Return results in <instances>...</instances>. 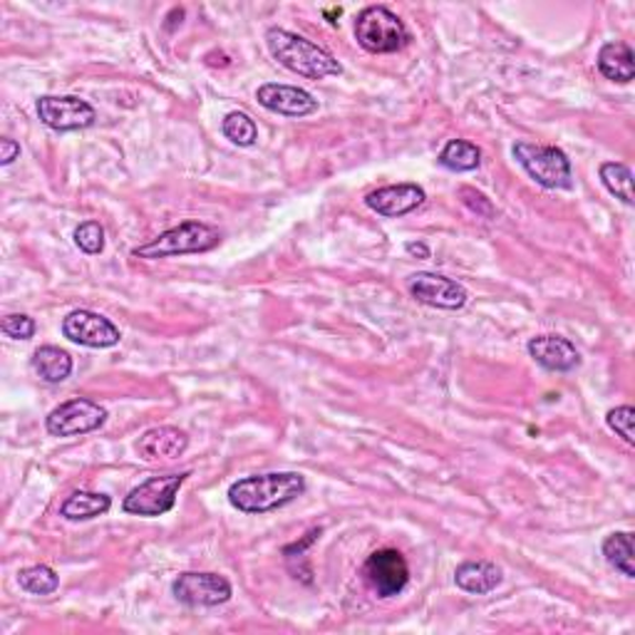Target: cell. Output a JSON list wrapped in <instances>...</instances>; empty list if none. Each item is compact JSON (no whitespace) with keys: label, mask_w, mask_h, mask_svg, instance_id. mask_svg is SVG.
I'll use <instances>...</instances> for the list:
<instances>
[{"label":"cell","mask_w":635,"mask_h":635,"mask_svg":"<svg viewBox=\"0 0 635 635\" xmlns=\"http://www.w3.org/2000/svg\"><path fill=\"white\" fill-rule=\"evenodd\" d=\"M305 495V477L299 472H269L233 481L229 501L243 514H269Z\"/></svg>","instance_id":"cell-1"},{"label":"cell","mask_w":635,"mask_h":635,"mask_svg":"<svg viewBox=\"0 0 635 635\" xmlns=\"http://www.w3.org/2000/svg\"><path fill=\"white\" fill-rule=\"evenodd\" d=\"M266 45H269V53L279 60V65L301 77L325 80L343 73V65L325 48L285 28H271L266 33Z\"/></svg>","instance_id":"cell-2"},{"label":"cell","mask_w":635,"mask_h":635,"mask_svg":"<svg viewBox=\"0 0 635 635\" xmlns=\"http://www.w3.org/2000/svg\"><path fill=\"white\" fill-rule=\"evenodd\" d=\"M221 243V231L209 227L204 221H184L179 227L159 233L157 239L149 243L137 246L132 256L147 261L169 259V256H184V253H207L214 251Z\"/></svg>","instance_id":"cell-3"},{"label":"cell","mask_w":635,"mask_h":635,"mask_svg":"<svg viewBox=\"0 0 635 635\" xmlns=\"http://www.w3.org/2000/svg\"><path fill=\"white\" fill-rule=\"evenodd\" d=\"M355 40L367 53L387 55L409 43V30L387 6H371L355 20Z\"/></svg>","instance_id":"cell-4"},{"label":"cell","mask_w":635,"mask_h":635,"mask_svg":"<svg viewBox=\"0 0 635 635\" xmlns=\"http://www.w3.org/2000/svg\"><path fill=\"white\" fill-rule=\"evenodd\" d=\"M514 157L524 171L544 189H571L573 174L566 152L549 145H534V142H517Z\"/></svg>","instance_id":"cell-5"},{"label":"cell","mask_w":635,"mask_h":635,"mask_svg":"<svg viewBox=\"0 0 635 635\" xmlns=\"http://www.w3.org/2000/svg\"><path fill=\"white\" fill-rule=\"evenodd\" d=\"M187 477L189 472H179L142 481V485L132 489L125 501H122V509H125V514L135 517H164L177 504V495Z\"/></svg>","instance_id":"cell-6"},{"label":"cell","mask_w":635,"mask_h":635,"mask_svg":"<svg viewBox=\"0 0 635 635\" xmlns=\"http://www.w3.org/2000/svg\"><path fill=\"white\" fill-rule=\"evenodd\" d=\"M107 423V409L92 403L87 397H73L67 403L58 405L53 413L48 415L45 427L53 437H77L95 433Z\"/></svg>","instance_id":"cell-7"},{"label":"cell","mask_w":635,"mask_h":635,"mask_svg":"<svg viewBox=\"0 0 635 635\" xmlns=\"http://www.w3.org/2000/svg\"><path fill=\"white\" fill-rule=\"evenodd\" d=\"M407 291L417 303L439 311H462L469 303V293L462 283L447 279L443 273L419 271L407 279Z\"/></svg>","instance_id":"cell-8"},{"label":"cell","mask_w":635,"mask_h":635,"mask_svg":"<svg viewBox=\"0 0 635 635\" xmlns=\"http://www.w3.org/2000/svg\"><path fill=\"white\" fill-rule=\"evenodd\" d=\"M174 598L184 606H221V603L231 601V583L219 576V573H207V571H187L171 583Z\"/></svg>","instance_id":"cell-9"},{"label":"cell","mask_w":635,"mask_h":635,"mask_svg":"<svg viewBox=\"0 0 635 635\" xmlns=\"http://www.w3.org/2000/svg\"><path fill=\"white\" fill-rule=\"evenodd\" d=\"M38 117L45 127L55 132H75V129H87L95 125L97 112L90 102L80 100L75 95H43L38 100Z\"/></svg>","instance_id":"cell-10"},{"label":"cell","mask_w":635,"mask_h":635,"mask_svg":"<svg viewBox=\"0 0 635 635\" xmlns=\"http://www.w3.org/2000/svg\"><path fill=\"white\" fill-rule=\"evenodd\" d=\"M363 576L377 596L393 598L405 591L409 581V566L397 549H381L365 561Z\"/></svg>","instance_id":"cell-11"},{"label":"cell","mask_w":635,"mask_h":635,"mask_svg":"<svg viewBox=\"0 0 635 635\" xmlns=\"http://www.w3.org/2000/svg\"><path fill=\"white\" fill-rule=\"evenodd\" d=\"M63 335L67 341L85 347H115L122 335L119 327L110 321V318L100 315L95 311H73L63 321Z\"/></svg>","instance_id":"cell-12"},{"label":"cell","mask_w":635,"mask_h":635,"mask_svg":"<svg viewBox=\"0 0 635 635\" xmlns=\"http://www.w3.org/2000/svg\"><path fill=\"white\" fill-rule=\"evenodd\" d=\"M256 100H259L261 107L283 117H309L318 110V100L311 92L291 85H279V82H266V85H261L259 92H256Z\"/></svg>","instance_id":"cell-13"},{"label":"cell","mask_w":635,"mask_h":635,"mask_svg":"<svg viewBox=\"0 0 635 635\" xmlns=\"http://www.w3.org/2000/svg\"><path fill=\"white\" fill-rule=\"evenodd\" d=\"M425 199H427L425 189L407 181V184H391V187H383L373 194H367L365 204L373 211L381 214V217L397 219L423 207Z\"/></svg>","instance_id":"cell-14"},{"label":"cell","mask_w":635,"mask_h":635,"mask_svg":"<svg viewBox=\"0 0 635 635\" xmlns=\"http://www.w3.org/2000/svg\"><path fill=\"white\" fill-rule=\"evenodd\" d=\"M529 355L551 373H571L581 365V355L569 337L563 335H537L527 345Z\"/></svg>","instance_id":"cell-15"},{"label":"cell","mask_w":635,"mask_h":635,"mask_svg":"<svg viewBox=\"0 0 635 635\" xmlns=\"http://www.w3.org/2000/svg\"><path fill=\"white\" fill-rule=\"evenodd\" d=\"M189 447L187 433H181L179 427H152L145 435L139 437L137 443V455L149 465L157 462H171V459H179Z\"/></svg>","instance_id":"cell-16"},{"label":"cell","mask_w":635,"mask_h":635,"mask_svg":"<svg viewBox=\"0 0 635 635\" xmlns=\"http://www.w3.org/2000/svg\"><path fill=\"white\" fill-rule=\"evenodd\" d=\"M455 583L472 596H485L501 583V569L491 561H465L455 571Z\"/></svg>","instance_id":"cell-17"},{"label":"cell","mask_w":635,"mask_h":635,"mask_svg":"<svg viewBox=\"0 0 635 635\" xmlns=\"http://www.w3.org/2000/svg\"><path fill=\"white\" fill-rule=\"evenodd\" d=\"M598 70L601 75L611 82H621L626 85L635 77V63H633V50L628 43H606L598 53Z\"/></svg>","instance_id":"cell-18"},{"label":"cell","mask_w":635,"mask_h":635,"mask_svg":"<svg viewBox=\"0 0 635 635\" xmlns=\"http://www.w3.org/2000/svg\"><path fill=\"white\" fill-rule=\"evenodd\" d=\"M33 371L43 377L45 383L58 385L63 383L73 373V355L63 347L55 345H43L33 353Z\"/></svg>","instance_id":"cell-19"},{"label":"cell","mask_w":635,"mask_h":635,"mask_svg":"<svg viewBox=\"0 0 635 635\" xmlns=\"http://www.w3.org/2000/svg\"><path fill=\"white\" fill-rule=\"evenodd\" d=\"M112 507V499L107 495H100V491H75L70 495L63 507H60V517H65L67 521H87L107 514Z\"/></svg>","instance_id":"cell-20"},{"label":"cell","mask_w":635,"mask_h":635,"mask_svg":"<svg viewBox=\"0 0 635 635\" xmlns=\"http://www.w3.org/2000/svg\"><path fill=\"white\" fill-rule=\"evenodd\" d=\"M603 556L613 569L621 571L626 579H635L633 566V534L631 531H618L603 541Z\"/></svg>","instance_id":"cell-21"},{"label":"cell","mask_w":635,"mask_h":635,"mask_svg":"<svg viewBox=\"0 0 635 635\" xmlns=\"http://www.w3.org/2000/svg\"><path fill=\"white\" fill-rule=\"evenodd\" d=\"M439 164L449 171H475L481 164V152L467 139H452L439 155Z\"/></svg>","instance_id":"cell-22"},{"label":"cell","mask_w":635,"mask_h":635,"mask_svg":"<svg viewBox=\"0 0 635 635\" xmlns=\"http://www.w3.org/2000/svg\"><path fill=\"white\" fill-rule=\"evenodd\" d=\"M601 181L613 197L621 199L623 204L633 207V171L621 162H603L601 164Z\"/></svg>","instance_id":"cell-23"},{"label":"cell","mask_w":635,"mask_h":635,"mask_svg":"<svg viewBox=\"0 0 635 635\" xmlns=\"http://www.w3.org/2000/svg\"><path fill=\"white\" fill-rule=\"evenodd\" d=\"M18 583H20V589L33 593V596H50V593L58 591L60 579L53 569L40 563V566H28L20 571Z\"/></svg>","instance_id":"cell-24"},{"label":"cell","mask_w":635,"mask_h":635,"mask_svg":"<svg viewBox=\"0 0 635 635\" xmlns=\"http://www.w3.org/2000/svg\"><path fill=\"white\" fill-rule=\"evenodd\" d=\"M221 132L223 137L239 147H251L259 139V127H256V122L246 112H229L221 122Z\"/></svg>","instance_id":"cell-25"},{"label":"cell","mask_w":635,"mask_h":635,"mask_svg":"<svg viewBox=\"0 0 635 635\" xmlns=\"http://www.w3.org/2000/svg\"><path fill=\"white\" fill-rule=\"evenodd\" d=\"M75 246L87 256H97L105 251V229L97 221H82L73 233Z\"/></svg>","instance_id":"cell-26"},{"label":"cell","mask_w":635,"mask_h":635,"mask_svg":"<svg viewBox=\"0 0 635 635\" xmlns=\"http://www.w3.org/2000/svg\"><path fill=\"white\" fill-rule=\"evenodd\" d=\"M606 423L608 427L616 433L618 437H623V443L635 445V433H633V423H635V409L631 405H621L616 409H611L606 415Z\"/></svg>","instance_id":"cell-27"},{"label":"cell","mask_w":635,"mask_h":635,"mask_svg":"<svg viewBox=\"0 0 635 635\" xmlns=\"http://www.w3.org/2000/svg\"><path fill=\"white\" fill-rule=\"evenodd\" d=\"M35 321L25 313H13V315H6L3 323H0V331H3L8 337H13V341H30V337L35 335Z\"/></svg>","instance_id":"cell-28"},{"label":"cell","mask_w":635,"mask_h":635,"mask_svg":"<svg viewBox=\"0 0 635 635\" xmlns=\"http://www.w3.org/2000/svg\"><path fill=\"white\" fill-rule=\"evenodd\" d=\"M459 197H462V201L467 204V207L472 209V211H477L479 217L491 219V217H495V214H497V211H495V204H491L481 191H475L472 187H462V189H459Z\"/></svg>","instance_id":"cell-29"},{"label":"cell","mask_w":635,"mask_h":635,"mask_svg":"<svg viewBox=\"0 0 635 635\" xmlns=\"http://www.w3.org/2000/svg\"><path fill=\"white\" fill-rule=\"evenodd\" d=\"M18 157H20V145H18V142L10 139V137L0 139V164H3V167H8V164H13Z\"/></svg>","instance_id":"cell-30"},{"label":"cell","mask_w":635,"mask_h":635,"mask_svg":"<svg viewBox=\"0 0 635 635\" xmlns=\"http://www.w3.org/2000/svg\"><path fill=\"white\" fill-rule=\"evenodd\" d=\"M405 251L407 253H413V256H419V259H429V249L425 243H415V241H409L407 246H405Z\"/></svg>","instance_id":"cell-31"}]
</instances>
